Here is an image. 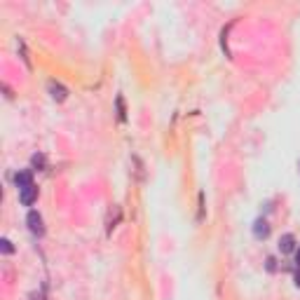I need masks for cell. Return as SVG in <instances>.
<instances>
[{"label":"cell","instance_id":"obj_1","mask_svg":"<svg viewBox=\"0 0 300 300\" xmlns=\"http://www.w3.org/2000/svg\"><path fill=\"white\" fill-rule=\"evenodd\" d=\"M26 223H28V230H31L33 235H38V237L45 235L43 216L38 214V211H28V216H26Z\"/></svg>","mask_w":300,"mask_h":300},{"label":"cell","instance_id":"obj_2","mask_svg":"<svg viewBox=\"0 0 300 300\" xmlns=\"http://www.w3.org/2000/svg\"><path fill=\"white\" fill-rule=\"evenodd\" d=\"M35 197H38V188H35V185H26V188L19 190V202H22L24 206H31V204L35 202Z\"/></svg>","mask_w":300,"mask_h":300},{"label":"cell","instance_id":"obj_3","mask_svg":"<svg viewBox=\"0 0 300 300\" xmlns=\"http://www.w3.org/2000/svg\"><path fill=\"white\" fill-rule=\"evenodd\" d=\"M14 183H17V188L22 190V188H26V185H33V176H31V172H17L14 174Z\"/></svg>","mask_w":300,"mask_h":300},{"label":"cell","instance_id":"obj_4","mask_svg":"<svg viewBox=\"0 0 300 300\" xmlns=\"http://www.w3.org/2000/svg\"><path fill=\"white\" fill-rule=\"evenodd\" d=\"M253 235L258 237V239H265V237L270 235V225L268 221H263V218H258L256 225H253Z\"/></svg>","mask_w":300,"mask_h":300},{"label":"cell","instance_id":"obj_5","mask_svg":"<svg viewBox=\"0 0 300 300\" xmlns=\"http://www.w3.org/2000/svg\"><path fill=\"white\" fill-rule=\"evenodd\" d=\"M293 247H296V237L293 235H284L279 239V251H281V253H291Z\"/></svg>","mask_w":300,"mask_h":300},{"label":"cell","instance_id":"obj_6","mask_svg":"<svg viewBox=\"0 0 300 300\" xmlns=\"http://www.w3.org/2000/svg\"><path fill=\"white\" fill-rule=\"evenodd\" d=\"M50 92H52V99H56V101H64L66 94H68L64 87L56 85V82H50Z\"/></svg>","mask_w":300,"mask_h":300},{"label":"cell","instance_id":"obj_7","mask_svg":"<svg viewBox=\"0 0 300 300\" xmlns=\"http://www.w3.org/2000/svg\"><path fill=\"white\" fill-rule=\"evenodd\" d=\"M0 251H2V253H7V256L14 251V247H12L10 239H0Z\"/></svg>","mask_w":300,"mask_h":300},{"label":"cell","instance_id":"obj_8","mask_svg":"<svg viewBox=\"0 0 300 300\" xmlns=\"http://www.w3.org/2000/svg\"><path fill=\"white\" fill-rule=\"evenodd\" d=\"M33 164H35V167H43L45 157H43V155H35V157H33Z\"/></svg>","mask_w":300,"mask_h":300},{"label":"cell","instance_id":"obj_9","mask_svg":"<svg viewBox=\"0 0 300 300\" xmlns=\"http://www.w3.org/2000/svg\"><path fill=\"white\" fill-rule=\"evenodd\" d=\"M293 279H296V286H298V289H300V270H298V272H296V277H293Z\"/></svg>","mask_w":300,"mask_h":300},{"label":"cell","instance_id":"obj_10","mask_svg":"<svg viewBox=\"0 0 300 300\" xmlns=\"http://www.w3.org/2000/svg\"><path fill=\"white\" fill-rule=\"evenodd\" d=\"M296 263H298V265H300V249H298V251H296Z\"/></svg>","mask_w":300,"mask_h":300}]
</instances>
